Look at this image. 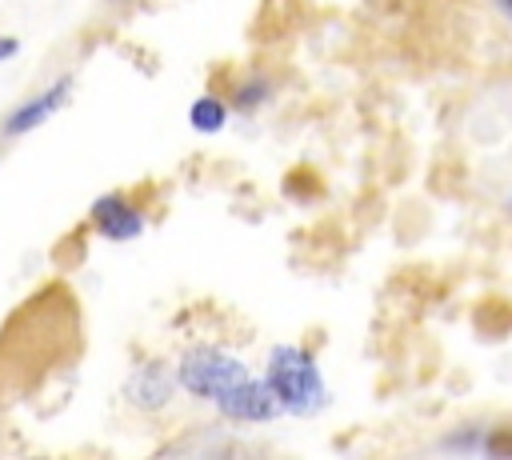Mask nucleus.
<instances>
[{"label": "nucleus", "instance_id": "423d86ee", "mask_svg": "<svg viewBox=\"0 0 512 460\" xmlns=\"http://www.w3.org/2000/svg\"><path fill=\"white\" fill-rule=\"evenodd\" d=\"M88 224L96 228V236L124 244V240H140L148 228V212L128 196V192H104L92 200L88 208Z\"/></svg>", "mask_w": 512, "mask_h": 460}, {"label": "nucleus", "instance_id": "ddd939ff", "mask_svg": "<svg viewBox=\"0 0 512 460\" xmlns=\"http://www.w3.org/2000/svg\"><path fill=\"white\" fill-rule=\"evenodd\" d=\"M112 4H128V0H112Z\"/></svg>", "mask_w": 512, "mask_h": 460}, {"label": "nucleus", "instance_id": "f8f14e48", "mask_svg": "<svg viewBox=\"0 0 512 460\" xmlns=\"http://www.w3.org/2000/svg\"><path fill=\"white\" fill-rule=\"evenodd\" d=\"M500 4H504V12H508V16H512V0H500Z\"/></svg>", "mask_w": 512, "mask_h": 460}, {"label": "nucleus", "instance_id": "7ed1b4c3", "mask_svg": "<svg viewBox=\"0 0 512 460\" xmlns=\"http://www.w3.org/2000/svg\"><path fill=\"white\" fill-rule=\"evenodd\" d=\"M72 92H76V76H72V72H60L52 84H44L40 92L24 96L20 104H12V108L0 116V136H4V140H20V136L44 128L56 112L68 108Z\"/></svg>", "mask_w": 512, "mask_h": 460}, {"label": "nucleus", "instance_id": "39448f33", "mask_svg": "<svg viewBox=\"0 0 512 460\" xmlns=\"http://www.w3.org/2000/svg\"><path fill=\"white\" fill-rule=\"evenodd\" d=\"M176 388H180L176 364H168V360H140V364L128 372V380H124V400H128L136 412L156 416V412H164V408L172 404Z\"/></svg>", "mask_w": 512, "mask_h": 460}, {"label": "nucleus", "instance_id": "9b49d317", "mask_svg": "<svg viewBox=\"0 0 512 460\" xmlns=\"http://www.w3.org/2000/svg\"><path fill=\"white\" fill-rule=\"evenodd\" d=\"M16 56H20V40L8 36V32H0V64L4 60H16Z\"/></svg>", "mask_w": 512, "mask_h": 460}, {"label": "nucleus", "instance_id": "0eeeda50", "mask_svg": "<svg viewBox=\"0 0 512 460\" xmlns=\"http://www.w3.org/2000/svg\"><path fill=\"white\" fill-rule=\"evenodd\" d=\"M228 120H232V104H228L220 92H200V96L188 104V128L200 132V136L224 132Z\"/></svg>", "mask_w": 512, "mask_h": 460}, {"label": "nucleus", "instance_id": "9d476101", "mask_svg": "<svg viewBox=\"0 0 512 460\" xmlns=\"http://www.w3.org/2000/svg\"><path fill=\"white\" fill-rule=\"evenodd\" d=\"M484 452H496V456H508V452H512V432H500V436L492 432V436L484 440Z\"/></svg>", "mask_w": 512, "mask_h": 460}, {"label": "nucleus", "instance_id": "f257e3e1", "mask_svg": "<svg viewBox=\"0 0 512 460\" xmlns=\"http://www.w3.org/2000/svg\"><path fill=\"white\" fill-rule=\"evenodd\" d=\"M280 404L284 416H316L328 408V380L312 356V348L304 344H272L264 356V372H260Z\"/></svg>", "mask_w": 512, "mask_h": 460}, {"label": "nucleus", "instance_id": "f03ea898", "mask_svg": "<svg viewBox=\"0 0 512 460\" xmlns=\"http://www.w3.org/2000/svg\"><path fill=\"white\" fill-rule=\"evenodd\" d=\"M244 376H248V364L220 344H188L176 360L180 392H188L200 404H212L220 392H228Z\"/></svg>", "mask_w": 512, "mask_h": 460}, {"label": "nucleus", "instance_id": "6e6552de", "mask_svg": "<svg viewBox=\"0 0 512 460\" xmlns=\"http://www.w3.org/2000/svg\"><path fill=\"white\" fill-rule=\"evenodd\" d=\"M272 96H276L272 76L252 72V76H244V80L232 88L228 104H232V112H236V116H252V112H260V108H268V104H272Z\"/></svg>", "mask_w": 512, "mask_h": 460}, {"label": "nucleus", "instance_id": "20e7f679", "mask_svg": "<svg viewBox=\"0 0 512 460\" xmlns=\"http://www.w3.org/2000/svg\"><path fill=\"white\" fill-rule=\"evenodd\" d=\"M212 408L228 424H272L276 416H284L280 404H276V396H272V388H268V380L264 376H252V372L244 380H236L228 392H220L212 400Z\"/></svg>", "mask_w": 512, "mask_h": 460}, {"label": "nucleus", "instance_id": "1a4fd4ad", "mask_svg": "<svg viewBox=\"0 0 512 460\" xmlns=\"http://www.w3.org/2000/svg\"><path fill=\"white\" fill-rule=\"evenodd\" d=\"M444 444H448V448H464V452H476V448H484V436H480V432H456V436H448Z\"/></svg>", "mask_w": 512, "mask_h": 460}]
</instances>
